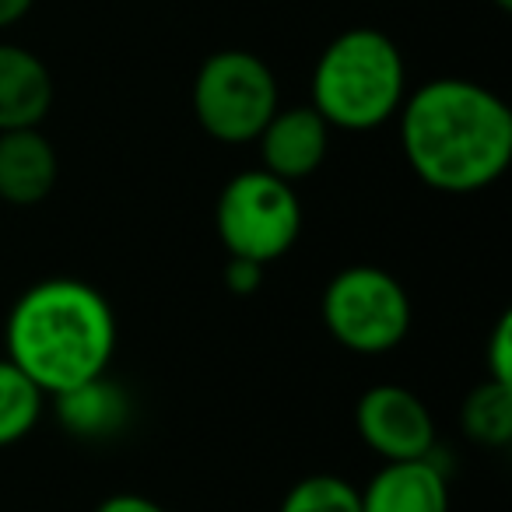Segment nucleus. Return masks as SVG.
<instances>
[{
  "mask_svg": "<svg viewBox=\"0 0 512 512\" xmlns=\"http://www.w3.org/2000/svg\"><path fill=\"white\" fill-rule=\"evenodd\" d=\"M53 106V78L25 46L0 43V134L39 127Z\"/></svg>",
  "mask_w": 512,
  "mask_h": 512,
  "instance_id": "11",
  "label": "nucleus"
},
{
  "mask_svg": "<svg viewBox=\"0 0 512 512\" xmlns=\"http://www.w3.org/2000/svg\"><path fill=\"white\" fill-rule=\"evenodd\" d=\"M460 421L470 442L502 449L512 439V386L498 383V379H484L481 386L467 393Z\"/></svg>",
  "mask_w": 512,
  "mask_h": 512,
  "instance_id": "13",
  "label": "nucleus"
},
{
  "mask_svg": "<svg viewBox=\"0 0 512 512\" xmlns=\"http://www.w3.org/2000/svg\"><path fill=\"white\" fill-rule=\"evenodd\" d=\"M60 158L39 127L0 134V200L15 207H36L53 193Z\"/></svg>",
  "mask_w": 512,
  "mask_h": 512,
  "instance_id": "9",
  "label": "nucleus"
},
{
  "mask_svg": "<svg viewBox=\"0 0 512 512\" xmlns=\"http://www.w3.org/2000/svg\"><path fill=\"white\" fill-rule=\"evenodd\" d=\"M8 358L46 393L106 376L116 355V313L95 285L46 278L15 299L4 327Z\"/></svg>",
  "mask_w": 512,
  "mask_h": 512,
  "instance_id": "2",
  "label": "nucleus"
},
{
  "mask_svg": "<svg viewBox=\"0 0 512 512\" xmlns=\"http://www.w3.org/2000/svg\"><path fill=\"white\" fill-rule=\"evenodd\" d=\"M221 281H225V288L232 295H242V299H246V295L260 292V285H264V267L253 264V260H242V256H228Z\"/></svg>",
  "mask_w": 512,
  "mask_h": 512,
  "instance_id": "17",
  "label": "nucleus"
},
{
  "mask_svg": "<svg viewBox=\"0 0 512 512\" xmlns=\"http://www.w3.org/2000/svg\"><path fill=\"white\" fill-rule=\"evenodd\" d=\"M400 148L411 172L439 193H481L512 162V109L467 78H435L400 106Z\"/></svg>",
  "mask_w": 512,
  "mask_h": 512,
  "instance_id": "1",
  "label": "nucleus"
},
{
  "mask_svg": "<svg viewBox=\"0 0 512 512\" xmlns=\"http://www.w3.org/2000/svg\"><path fill=\"white\" fill-rule=\"evenodd\" d=\"M36 0H0V29H11L32 11Z\"/></svg>",
  "mask_w": 512,
  "mask_h": 512,
  "instance_id": "19",
  "label": "nucleus"
},
{
  "mask_svg": "<svg viewBox=\"0 0 512 512\" xmlns=\"http://www.w3.org/2000/svg\"><path fill=\"white\" fill-rule=\"evenodd\" d=\"M355 428L362 442L386 463L421 460L435 449V418L407 386L379 383L358 397Z\"/></svg>",
  "mask_w": 512,
  "mask_h": 512,
  "instance_id": "7",
  "label": "nucleus"
},
{
  "mask_svg": "<svg viewBox=\"0 0 512 512\" xmlns=\"http://www.w3.org/2000/svg\"><path fill=\"white\" fill-rule=\"evenodd\" d=\"M407 95L404 53L376 29H348L320 53L313 71V109L327 127L365 134L400 113Z\"/></svg>",
  "mask_w": 512,
  "mask_h": 512,
  "instance_id": "3",
  "label": "nucleus"
},
{
  "mask_svg": "<svg viewBox=\"0 0 512 512\" xmlns=\"http://www.w3.org/2000/svg\"><path fill=\"white\" fill-rule=\"evenodd\" d=\"M264 169L285 183L313 176L330 151V127L313 106L278 109L256 137Z\"/></svg>",
  "mask_w": 512,
  "mask_h": 512,
  "instance_id": "8",
  "label": "nucleus"
},
{
  "mask_svg": "<svg viewBox=\"0 0 512 512\" xmlns=\"http://www.w3.org/2000/svg\"><path fill=\"white\" fill-rule=\"evenodd\" d=\"M358 495L362 512H449V481L432 456L386 463Z\"/></svg>",
  "mask_w": 512,
  "mask_h": 512,
  "instance_id": "10",
  "label": "nucleus"
},
{
  "mask_svg": "<svg viewBox=\"0 0 512 512\" xmlns=\"http://www.w3.org/2000/svg\"><path fill=\"white\" fill-rule=\"evenodd\" d=\"M488 379H498V383H509L512 386V316L505 313L502 320L495 323L488 337Z\"/></svg>",
  "mask_w": 512,
  "mask_h": 512,
  "instance_id": "16",
  "label": "nucleus"
},
{
  "mask_svg": "<svg viewBox=\"0 0 512 512\" xmlns=\"http://www.w3.org/2000/svg\"><path fill=\"white\" fill-rule=\"evenodd\" d=\"M278 113L274 71L246 50H221L193 78V116L221 144H249Z\"/></svg>",
  "mask_w": 512,
  "mask_h": 512,
  "instance_id": "5",
  "label": "nucleus"
},
{
  "mask_svg": "<svg viewBox=\"0 0 512 512\" xmlns=\"http://www.w3.org/2000/svg\"><path fill=\"white\" fill-rule=\"evenodd\" d=\"M214 228L228 256L267 267L299 242V193L267 169H246L221 186L214 204Z\"/></svg>",
  "mask_w": 512,
  "mask_h": 512,
  "instance_id": "4",
  "label": "nucleus"
},
{
  "mask_svg": "<svg viewBox=\"0 0 512 512\" xmlns=\"http://www.w3.org/2000/svg\"><path fill=\"white\" fill-rule=\"evenodd\" d=\"M278 512H362V495L337 474H309L288 491Z\"/></svg>",
  "mask_w": 512,
  "mask_h": 512,
  "instance_id": "15",
  "label": "nucleus"
},
{
  "mask_svg": "<svg viewBox=\"0 0 512 512\" xmlns=\"http://www.w3.org/2000/svg\"><path fill=\"white\" fill-rule=\"evenodd\" d=\"M53 400H57L53 411H57L60 425L74 439H113L130 421L127 390L106 376H95L81 386H71V390L57 393Z\"/></svg>",
  "mask_w": 512,
  "mask_h": 512,
  "instance_id": "12",
  "label": "nucleus"
},
{
  "mask_svg": "<svg viewBox=\"0 0 512 512\" xmlns=\"http://www.w3.org/2000/svg\"><path fill=\"white\" fill-rule=\"evenodd\" d=\"M323 323L355 355H390L411 330V299L390 271L372 264L344 267L323 288Z\"/></svg>",
  "mask_w": 512,
  "mask_h": 512,
  "instance_id": "6",
  "label": "nucleus"
},
{
  "mask_svg": "<svg viewBox=\"0 0 512 512\" xmlns=\"http://www.w3.org/2000/svg\"><path fill=\"white\" fill-rule=\"evenodd\" d=\"M498 4V11H512V0H495Z\"/></svg>",
  "mask_w": 512,
  "mask_h": 512,
  "instance_id": "20",
  "label": "nucleus"
},
{
  "mask_svg": "<svg viewBox=\"0 0 512 512\" xmlns=\"http://www.w3.org/2000/svg\"><path fill=\"white\" fill-rule=\"evenodd\" d=\"M43 407L46 393L11 358H0V449L22 442L39 425Z\"/></svg>",
  "mask_w": 512,
  "mask_h": 512,
  "instance_id": "14",
  "label": "nucleus"
},
{
  "mask_svg": "<svg viewBox=\"0 0 512 512\" xmlns=\"http://www.w3.org/2000/svg\"><path fill=\"white\" fill-rule=\"evenodd\" d=\"M95 512H165L158 502H151L148 495H134V491H120V495H109L106 502Z\"/></svg>",
  "mask_w": 512,
  "mask_h": 512,
  "instance_id": "18",
  "label": "nucleus"
}]
</instances>
